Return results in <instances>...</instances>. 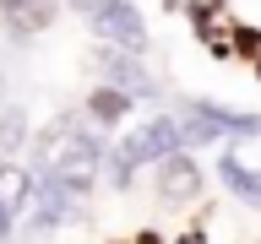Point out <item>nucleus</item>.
Here are the masks:
<instances>
[{"label": "nucleus", "instance_id": "f257e3e1", "mask_svg": "<svg viewBox=\"0 0 261 244\" xmlns=\"http://www.w3.org/2000/svg\"><path fill=\"white\" fill-rule=\"evenodd\" d=\"M98 163H103V146H98V136L82 130L76 119H55V125L33 141V179H38L44 190L65 195L71 206L93 190Z\"/></svg>", "mask_w": 261, "mask_h": 244}, {"label": "nucleus", "instance_id": "f03ea898", "mask_svg": "<svg viewBox=\"0 0 261 244\" xmlns=\"http://www.w3.org/2000/svg\"><path fill=\"white\" fill-rule=\"evenodd\" d=\"M179 146H185V130H179V119H147L142 130H130L125 141L114 146L109 152V179L114 185H130V179H136V168H142V163H169V158H179Z\"/></svg>", "mask_w": 261, "mask_h": 244}, {"label": "nucleus", "instance_id": "7ed1b4c3", "mask_svg": "<svg viewBox=\"0 0 261 244\" xmlns=\"http://www.w3.org/2000/svg\"><path fill=\"white\" fill-rule=\"evenodd\" d=\"M261 119L256 114H240V109H223V103H191L179 130H185V141H240L250 136Z\"/></svg>", "mask_w": 261, "mask_h": 244}, {"label": "nucleus", "instance_id": "20e7f679", "mask_svg": "<svg viewBox=\"0 0 261 244\" xmlns=\"http://www.w3.org/2000/svg\"><path fill=\"white\" fill-rule=\"evenodd\" d=\"M93 27H98V38L109 49H120V54H142L147 49V22H142V11H136L130 0H109V6L93 16Z\"/></svg>", "mask_w": 261, "mask_h": 244}, {"label": "nucleus", "instance_id": "39448f33", "mask_svg": "<svg viewBox=\"0 0 261 244\" xmlns=\"http://www.w3.org/2000/svg\"><path fill=\"white\" fill-rule=\"evenodd\" d=\"M33 190H38V179H33L22 163H0V233H11L16 211L33 206Z\"/></svg>", "mask_w": 261, "mask_h": 244}, {"label": "nucleus", "instance_id": "423d86ee", "mask_svg": "<svg viewBox=\"0 0 261 244\" xmlns=\"http://www.w3.org/2000/svg\"><path fill=\"white\" fill-rule=\"evenodd\" d=\"M103 81H109L114 93H125V98H152L158 93V81L142 71V60L136 54H120V49H103Z\"/></svg>", "mask_w": 261, "mask_h": 244}, {"label": "nucleus", "instance_id": "0eeeda50", "mask_svg": "<svg viewBox=\"0 0 261 244\" xmlns=\"http://www.w3.org/2000/svg\"><path fill=\"white\" fill-rule=\"evenodd\" d=\"M55 11H60V0H0V16H6V27L11 33H44L49 22H55Z\"/></svg>", "mask_w": 261, "mask_h": 244}, {"label": "nucleus", "instance_id": "6e6552de", "mask_svg": "<svg viewBox=\"0 0 261 244\" xmlns=\"http://www.w3.org/2000/svg\"><path fill=\"white\" fill-rule=\"evenodd\" d=\"M158 179H163V201H191L196 195V185H201V174H196V163L179 152V158H169L158 168Z\"/></svg>", "mask_w": 261, "mask_h": 244}, {"label": "nucleus", "instance_id": "1a4fd4ad", "mask_svg": "<svg viewBox=\"0 0 261 244\" xmlns=\"http://www.w3.org/2000/svg\"><path fill=\"white\" fill-rule=\"evenodd\" d=\"M228 163L261 179V125L250 130V136H240V141H228Z\"/></svg>", "mask_w": 261, "mask_h": 244}, {"label": "nucleus", "instance_id": "9d476101", "mask_svg": "<svg viewBox=\"0 0 261 244\" xmlns=\"http://www.w3.org/2000/svg\"><path fill=\"white\" fill-rule=\"evenodd\" d=\"M22 141H28V114L0 109V152H22Z\"/></svg>", "mask_w": 261, "mask_h": 244}, {"label": "nucleus", "instance_id": "9b49d317", "mask_svg": "<svg viewBox=\"0 0 261 244\" xmlns=\"http://www.w3.org/2000/svg\"><path fill=\"white\" fill-rule=\"evenodd\" d=\"M218 174H223V185H228V190H234V195H245V201H256V206H261V179L256 174H245V168H234V163H218Z\"/></svg>", "mask_w": 261, "mask_h": 244}, {"label": "nucleus", "instance_id": "f8f14e48", "mask_svg": "<svg viewBox=\"0 0 261 244\" xmlns=\"http://www.w3.org/2000/svg\"><path fill=\"white\" fill-rule=\"evenodd\" d=\"M125 109H130V98H125V93H114V87H103V93L93 98V114H98V119H109V125H114Z\"/></svg>", "mask_w": 261, "mask_h": 244}, {"label": "nucleus", "instance_id": "ddd939ff", "mask_svg": "<svg viewBox=\"0 0 261 244\" xmlns=\"http://www.w3.org/2000/svg\"><path fill=\"white\" fill-rule=\"evenodd\" d=\"M71 6H76V11H87V16H98L103 6H109V0H71Z\"/></svg>", "mask_w": 261, "mask_h": 244}]
</instances>
